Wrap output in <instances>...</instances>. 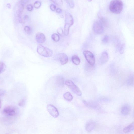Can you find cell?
<instances>
[{
  "instance_id": "1",
  "label": "cell",
  "mask_w": 134,
  "mask_h": 134,
  "mask_svg": "<svg viewBox=\"0 0 134 134\" xmlns=\"http://www.w3.org/2000/svg\"><path fill=\"white\" fill-rule=\"evenodd\" d=\"M123 8V3L120 0L112 1L110 4V10L113 13L117 14H120L122 11Z\"/></svg>"
},
{
  "instance_id": "2",
  "label": "cell",
  "mask_w": 134,
  "mask_h": 134,
  "mask_svg": "<svg viewBox=\"0 0 134 134\" xmlns=\"http://www.w3.org/2000/svg\"><path fill=\"white\" fill-rule=\"evenodd\" d=\"M74 24L73 16L69 13H67L66 15L65 24L64 26V33L65 35H68L69 29Z\"/></svg>"
},
{
  "instance_id": "3",
  "label": "cell",
  "mask_w": 134,
  "mask_h": 134,
  "mask_svg": "<svg viewBox=\"0 0 134 134\" xmlns=\"http://www.w3.org/2000/svg\"><path fill=\"white\" fill-rule=\"evenodd\" d=\"M37 52L40 55L47 57L52 56L53 54L52 50L41 45L37 47Z\"/></svg>"
},
{
  "instance_id": "4",
  "label": "cell",
  "mask_w": 134,
  "mask_h": 134,
  "mask_svg": "<svg viewBox=\"0 0 134 134\" xmlns=\"http://www.w3.org/2000/svg\"><path fill=\"white\" fill-rule=\"evenodd\" d=\"M103 23L102 20H97L94 22L93 25V30L95 33L99 34L103 32L104 30Z\"/></svg>"
},
{
  "instance_id": "5",
  "label": "cell",
  "mask_w": 134,
  "mask_h": 134,
  "mask_svg": "<svg viewBox=\"0 0 134 134\" xmlns=\"http://www.w3.org/2000/svg\"><path fill=\"white\" fill-rule=\"evenodd\" d=\"M65 84L76 94L79 96L81 95L82 93L80 89L72 81L70 80H67L65 82Z\"/></svg>"
},
{
  "instance_id": "6",
  "label": "cell",
  "mask_w": 134,
  "mask_h": 134,
  "mask_svg": "<svg viewBox=\"0 0 134 134\" xmlns=\"http://www.w3.org/2000/svg\"><path fill=\"white\" fill-rule=\"evenodd\" d=\"M83 54L89 64L92 66H93L95 63V59L93 54L88 51H84Z\"/></svg>"
},
{
  "instance_id": "7",
  "label": "cell",
  "mask_w": 134,
  "mask_h": 134,
  "mask_svg": "<svg viewBox=\"0 0 134 134\" xmlns=\"http://www.w3.org/2000/svg\"><path fill=\"white\" fill-rule=\"evenodd\" d=\"M16 108L12 106H9L5 107L3 111L5 115L8 116H12L15 115L16 113Z\"/></svg>"
},
{
  "instance_id": "8",
  "label": "cell",
  "mask_w": 134,
  "mask_h": 134,
  "mask_svg": "<svg viewBox=\"0 0 134 134\" xmlns=\"http://www.w3.org/2000/svg\"><path fill=\"white\" fill-rule=\"evenodd\" d=\"M47 110L51 115L55 118L58 117L59 115V111L57 108L54 105H48L47 107Z\"/></svg>"
},
{
  "instance_id": "9",
  "label": "cell",
  "mask_w": 134,
  "mask_h": 134,
  "mask_svg": "<svg viewBox=\"0 0 134 134\" xmlns=\"http://www.w3.org/2000/svg\"><path fill=\"white\" fill-rule=\"evenodd\" d=\"M108 59V53L104 52L101 54L99 60V64L101 65H103L107 62Z\"/></svg>"
},
{
  "instance_id": "10",
  "label": "cell",
  "mask_w": 134,
  "mask_h": 134,
  "mask_svg": "<svg viewBox=\"0 0 134 134\" xmlns=\"http://www.w3.org/2000/svg\"><path fill=\"white\" fill-rule=\"evenodd\" d=\"M58 56L62 65H65L68 62V57L66 54L63 53H60L58 54Z\"/></svg>"
},
{
  "instance_id": "11",
  "label": "cell",
  "mask_w": 134,
  "mask_h": 134,
  "mask_svg": "<svg viewBox=\"0 0 134 134\" xmlns=\"http://www.w3.org/2000/svg\"><path fill=\"white\" fill-rule=\"evenodd\" d=\"M130 111V106L127 104L123 105L121 110V113L124 116H126L129 113Z\"/></svg>"
},
{
  "instance_id": "12",
  "label": "cell",
  "mask_w": 134,
  "mask_h": 134,
  "mask_svg": "<svg viewBox=\"0 0 134 134\" xmlns=\"http://www.w3.org/2000/svg\"><path fill=\"white\" fill-rule=\"evenodd\" d=\"M96 125V123L94 121H89L85 125V129L86 131L88 132H91L95 128Z\"/></svg>"
},
{
  "instance_id": "13",
  "label": "cell",
  "mask_w": 134,
  "mask_h": 134,
  "mask_svg": "<svg viewBox=\"0 0 134 134\" xmlns=\"http://www.w3.org/2000/svg\"><path fill=\"white\" fill-rule=\"evenodd\" d=\"M36 39L37 42L42 43L45 42L46 37L45 35L42 33H39L36 36Z\"/></svg>"
},
{
  "instance_id": "14",
  "label": "cell",
  "mask_w": 134,
  "mask_h": 134,
  "mask_svg": "<svg viewBox=\"0 0 134 134\" xmlns=\"http://www.w3.org/2000/svg\"><path fill=\"white\" fill-rule=\"evenodd\" d=\"M24 8V4L22 1L19 4L18 6V10L17 11V14L18 18H22V14Z\"/></svg>"
},
{
  "instance_id": "15",
  "label": "cell",
  "mask_w": 134,
  "mask_h": 134,
  "mask_svg": "<svg viewBox=\"0 0 134 134\" xmlns=\"http://www.w3.org/2000/svg\"><path fill=\"white\" fill-rule=\"evenodd\" d=\"M134 129V123L133 122L130 124L125 127L123 130L125 133H128L132 131Z\"/></svg>"
},
{
  "instance_id": "16",
  "label": "cell",
  "mask_w": 134,
  "mask_h": 134,
  "mask_svg": "<svg viewBox=\"0 0 134 134\" xmlns=\"http://www.w3.org/2000/svg\"><path fill=\"white\" fill-rule=\"evenodd\" d=\"M64 79L62 77L58 76L56 78V82L57 86H62L64 84Z\"/></svg>"
},
{
  "instance_id": "17",
  "label": "cell",
  "mask_w": 134,
  "mask_h": 134,
  "mask_svg": "<svg viewBox=\"0 0 134 134\" xmlns=\"http://www.w3.org/2000/svg\"><path fill=\"white\" fill-rule=\"evenodd\" d=\"M63 97L66 100L71 101L73 99V96L71 93L67 92L63 94Z\"/></svg>"
},
{
  "instance_id": "18",
  "label": "cell",
  "mask_w": 134,
  "mask_h": 134,
  "mask_svg": "<svg viewBox=\"0 0 134 134\" xmlns=\"http://www.w3.org/2000/svg\"><path fill=\"white\" fill-rule=\"evenodd\" d=\"M72 61L76 65H79L80 63V60L79 57L76 55H74L72 57Z\"/></svg>"
},
{
  "instance_id": "19",
  "label": "cell",
  "mask_w": 134,
  "mask_h": 134,
  "mask_svg": "<svg viewBox=\"0 0 134 134\" xmlns=\"http://www.w3.org/2000/svg\"><path fill=\"white\" fill-rule=\"evenodd\" d=\"M52 39L55 42H58L60 40V37L59 36L56 34H54L51 36Z\"/></svg>"
},
{
  "instance_id": "20",
  "label": "cell",
  "mask_w": 134,
  "mask_h": 134,
  "mask_svg": "<svg viewBox=\"0 0 134 134\" xmlns=\"http://www.w3.org/2000/svg\"><path fill=\"white\" fill-rule=\"evenodd\" d=\"M6 69V66L5 64L2 62H0V74L4 72Z\"/></svg>"
},
{
  "instance_id": "21",
  "label": "cell",
  "mask_w": 134,
  "mask_h": 134,
  "mask_svg": "<svg viewBox=\"0 0 134 134\" xmlns=\"http://www.w3.org/2000/svg\"><path fill=\"white\" fill-rule=\"evenodd\" d=\"M25 32L28 34H30L32 33V30L30 27L28 26H25L24 28Z\"/></svg>"
},
{
  "instance_id": "22",
  "label": "cell",
  "mask_w": 134,
  "mask_h": 134,
  "mask_svg": "<svg viewBox=\"0 0 134 134\" xmlns=\"http://www.w3.org/2000/svg\"><path fill=\"white\" fill-rule=\"evenodd\" d=\"M51 1L58 6H62L63 4V2L62 1H60V0H57V1L56 0H53V1Z\"/></svg>"
},
{
  "instance_id": "23",
  "label": "cell",
  "mask_w": 134,
  "mask_h": 134,
  "mask_svg": "<svg viewBox=\"0 0 134 134\" xmlns=\"http://www.w3.org/2000/svg\"><path fill=\"white\" fill-rule=\"evenodd\" d=\"M108 40H109V38L106 35L102 38V42L103 43L105 44L108 42Z\"/></svg>"
},
{
  "instance_id": "24",
  "label": "cell",
  "mask_w": 134,
  "mask_h": 134,
  "mask_svg": "<svg viewBox=\"0 0 134 134\" xmlns=\"http://www.w3.org/2000/svg\"><path fill=\"white\" fill-rule=\"evenodd\" d=\"M66 1L70 7L72 8H74L75 6L74 4L73 1H71V0H70V1L68 0V1Z\"/></svg>"
},
{
  "instance_id": "25",
  "label": "cell",
  "mask_w": 134,
  "mask_h": 134,
  "mask_svg": "<svg viewBox=\"0 0 134 134\" xmlns=\"http://www.w3.org/2000/svg\"><path fill=\"white\" fill-rule=\"evenodd\" d=\"M41 5V3L39 1H36L34 3V6L35 8L37 9L39 8Z\"/></svg>"
},
{
  "instance_id": "26",
  "label": "cell",
  "mask_w": 134,
  "mask_h": 134,
  "mask_svg": "<svg viewBox=\"0 0 134 134\" xmlns=\"http://www.w3.org/2000/svg\"><path fill=\"white\" fill-rule=\"evenodd\" d=\"M57 33L59 35L62 36L63 33V31L62 29L61 28H60L57 30Z\"/></svg>"
},
{
  "instance_id": "27",
  "label": "cell",
  "mask_w": 134,
  "mask_h": 134,
  "mask_svg": "<svg viewBox=\"0 0 134 134\" xmlns=\"http://www.w3.org/2000/svg\"><path fill=\"white\" fill-rule=\"evenodd\" d=\"M25 99H23L19 102L18 105L19 106L21 107L23 106L25 104Z\"/></svg>"
},
{
  "instance_id": "28",
  "label": "cell",
  "mask_w": 134,
  "mask_h": 134,
  "mask_svg": "<svg viewBox=\"0 0 134 134\" xmlns=\"http://www.w3.org/2000/svg\"><path fill=\"white\" fill-rule=\"evenodd\" d=\"M27 9L29 11H31L33 9V6L31 4H28L27 6Z\"/></svg>"
},
{
  "instance_id": "29",
  "label": "cell",
  "mask_w": 134,
  "mask_h": 134,
  "mask_svg": "<svg viewBox=\"0 0 134 134\" xmlns=\"http://www.w3.org/2000/svg\"><path fill=\"white\" fill-rule=\"evenodd\" d=\"M50 8L51 10L53 11H54L56 9V6L55 4H52L50 5Z\"/></svg>"
},
{
  "instance_id": "30",
  "label": "cell",
  "mask_w": 134,
  "mask_h": 134,
  "mask_svg": "<svg viewBox=\"0 0 134 134\" xmlns=\"http://www.w3.org/2000/svg\"><path fill=\"white\" fill-rule=\"evenodd\" d=\"M124 48L123 46H121L120 51V52L121 54H122L124 52Z\"/></svg>"
},
{
  "instance_id": "31",
  "label": "cell",
  "mask_w": 134,
  "mask_h": 134,
  "mask_svg": "<svg viewBox=\"0 0 134 134\" xmlns=\"http://www.w3.org/2000/svg\"><path fill=\"white\" fill-rule=\"evenodd\" d=\"M5 93V91L2 89H0V97L4 95Z\"/></svg>"
},
{
  "instance_id": "32",
  "label": "cell",
  "mask_w": 134,
  "mask_h": 134,
  "mask_svg": "<svg viewBox=\"0 0 134 134\" xmlns=\"http://www.w3.org/2000/svg\"><path fill=\"white\" fill-rule=\"evenodd\" d=\"M62 11V9L60 8H57L56 10V12L57 13L60 14L61 13Z\"/></svg>"
},
{
  "instance_id": "33",
  "label": "cell",
  "mask_w": 134,
  "mask_h": 134,
  "mask_svg": "<svg viewBox=\"0 0 134 134\" xmlns=\"http://www.w3.org/2000/svg\"><path fill=\"white\" fill-rule=\"evenodd\" d=\"M24 20H28L29 19V17L27 15H25V16L24 17Z\"/></svg>"
},
{
  "instance_id": "34",
  "label": "cell",
  "mask_w": 134,
  "mask_h": 134,
  "mask_svg": "<svg viewBox=\"0 0 134 134\" xmlns=\"http://www.w3.org/2000/svg\"><path fill=\"white\" fill-rule=\"evenodd\" d=\"M7 6L9 8H10L11 7V5L10 4H8L7 5Z\"/></svg>"
},
{
  "instance_id": "35",
  "label": "cell",
  "mask_w": 134,
  "mask_h": 134,
  "mask_svg": "<svg viewBox=\"0 0 134 134\" xmlns=\"http://www.w3.org/2000/svg\"><path fill=\"white\" fill-rule=\"evenodd\" d=\"M1 107H2V102H1V99H0V109H1Z\"/></svg>"
},
{
  "instance_id": "36",
  "label": "cell",
  "mask_w": 134,
  "mask_h": 134,
  "mask_svg": "<svg viewBox=\"0 0 134 134\" xmlns=\"http://www.w3.org/2000/svg\"></svg>"
}]
</instances>
